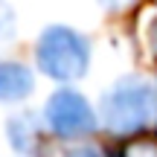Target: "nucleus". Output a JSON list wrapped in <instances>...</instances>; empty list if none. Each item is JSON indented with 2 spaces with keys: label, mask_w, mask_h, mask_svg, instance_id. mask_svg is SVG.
Segmentation results:
<instances>
[{
  "label": "nucleus",
  "mask_w": 157,
  "mask_h": 157,
  "mask_svg": "<svg viewBox=\"0 0 157 157\" xmlns=\"http://www.w3.org/2000/svg\"><path fill=\"white\" fill-rule=\"evenodd\" d=\"M148 44H151V52H154V58H157V17H154L151 29H148Z\"/></svg>",
  "instance_id": "obj_9"
},
{
  "label": "nucleus",
  "mask_w": 157,
  "mask_h": 157,
  "mask_svg": "<svg viewBox=\"0 0 157 157\" xmlns=\"http://www.w3.org/2000/svg\"><path fill=\"white\" fill-rule=\"evenodd\" d=\"M35 58L44 76L58 82H73L84 76L90 64V44L84 35H78L70 26H50L38 38Z\"/></svg>",
  "instance_id": "obj_1"
},
{
  "label": "nucleus",
  "mask_w": 157,
  "mask_h": 157,
  "mask_svg": "<svg viewBox=\"0 0 157 157\" xmlns=\"http://www.w3.org/2000/svg\"><path fill=\"white\" fill-rule=\"evenodd\" d=\"M157 111V93L143 78H119L102 96V119L117 134H131L143 128Z\"/></svg>",
  "instance_id": "obj_2"
},
{
  "label": "nucleus",
  "mask_w": 157,
  "mask_h": 157,
  "mask_svg": "<svg viewBox=\"0 0 157 157\" xmlns=\"http://www.w3.org/2000/svg\"><path fill=\"white\" fill-rule=\"evenodd\" d=\"M32 70L17 61H0V102H21L32 93Z\"/></svg>",
  "instance_id": "obj_4"
},
{
  "label": "nucleus",
  "mask_w": 157,
  "mask_h": 157,
  "mask_svg": "<svg viewBox=\"0 0 157 157\" xmlns=\"http://www.w3.org/2000/svg\"><path fill=\"white\" fill-rule=\"evenodd\" d=\"M44 119L58 137H82L96 128L90 102L76 90H56L44 108Z\"/></svg>",
  "instance_id": "obj_3"
},
{
  "label": "nucleus",
  "mask_w": 157,
  "mask_h": 157,
  "mask_svg": "<svg viewBox=\"0 0 157 157\" xmlns=\"http://www.w3.org/2000/svg\"><path fill=\"white\" fill-rule=\"evenodd\" d=\"M64 157H102V154L96 151L93 146H76V148H70Z\"/></svg>",
  "instance_id": "obj_8"
},
{
  "label": "nucleus",
  "mask_w": 157,
  "mask_h": 157,
  "mask_svg": "<svg viewBox=\"0 0 157 157\" xmlns=\"http://www.w3.org/2000/svg\"><path fill=\"white\" fill-rule=\"evenodd\" d=\"M15 23H17L15 9H12L9 3H0V41H6V38L15 35Z\"/></svg>",
  "instance_id": "obj_7"
},
{
  "label": "nucleus",
  "mask_w": 157,
  "mask_h": 157,
  "mask_svg": "<svg viewBox=\"0 0 157 157\" xmlns=\"http://www.w3.org/2000/svg\"><path fill=\"white\" fill-rule=\"evenodd\" d=\"M119 157H157V137H137L122 146Z\"/></svg>",
  "instance_id": "obj_6"
},
{
  "label": "nucleus",
  "mask_w": 157,
  "mask_h": 157,
  "mask_svg": "<svg viewBox=\"0 0 157 157\" xmlns=\"http://www.w3.org/2000/svg\"><path fill=\"white\" fill-rule=\"evenodd\" d=\"M6 131H9L12 148H17V151H32V148L38 146V140H41V128H38L35 113H21V117H12L9 125H6Z\"/></svg>",
  "instance_id": "obj_5"
}]
</instances>
